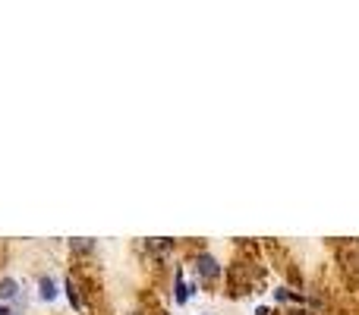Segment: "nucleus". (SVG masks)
<instances>
[{
	"instance_id": "nucleus-1",
	"label": "nucleus",
	"mask_w": 359,
	"mask_h": 315,
	"mask_svg": "<svg viewBox=\"0 0 359 315\" xmlns=\"http://www.w3.org/2000/svg\"><path fill=\"white\" fill-rule=\"evenodd\" d=\"M192 272H196V278L202 281L205 287H215L217 281H221V262H217L215 253H196Z\"/></svg>"
},
{
	"instance_id": "nucleus-2",
	"label": "nucleus",
	"mask_w": 359,
	"mask_h": 315,
	"mask_svg": "<svg viewBox=\"0 0 359 315\" xmlns=\"http://www.w3.org/2000/svg\"><path fill=\"white\" fill-rule=\"evenodd\" d=\"M192 293H196V287L186 284L183 268H177V278H174V300H177V306H186V303H189Z\"/></svg>"
},
{
	"instance_id": "nucleus-3",
	"label": "nucleus",
	"mask_w": 359,
	"mask_h": 315,
	"mask_svg": "<svg viewBox=\"0 0 359 315\" xmlns=\"http://www.w3.org/2000/svg\"><path fill=\"white\" fill-rule=\"evenodd\" d=\"M10 300H22V287L16 278H4L0 281V303L10 306Z\"/></svg>"
},
{
	"instance_id": "nucleus-4",
	"label": "nucleus",
	"mask_w": 359,
	"mask_h": 315,
	"mask_svg": "<svg viewBox=\"0 0 359 315\" xmlns=\"http://www.w3.org/2000/svg\"><path fill=\"white\" fill-rule=\"evenodd\" d=\"M38 297H41L44 303H54L57 300V281L50 278V274H38Z\"/></svg>"
},
{
	"instance_id": "nucleus-5",
	"label": "nucleus",
	"mask_w": 359,
	"mask_h": 315,
	"mask_svg": "<svg viewBox=\"0 0 359 315\" xmlns=\"http://www.w3.org/2000/svg\"><path fill=\"white\" fill-rule=\"evenodd\" d=\"M63 290H67V300H69V306H73L76 312L86 309V303H82V297H79V287H76V281H73V274H67V278H63Z\"/></svg>"
},
{
	"instance_id": "nucleus-6",
	"label": "nucleus",
	"mask_w": 359,
	"mask_h": 315,
	"mask_svg": "<svg viewBox=\"0 0 359 315\" xmlns=\"http://www.w3.org/2000/svg\"><path fill=\"white\" fill-rule=\"evenodd\" d=\"M69 249H73V253H92V249H95V240H82V236H73V240H69Z\"/></svg>"
},
{
	"instance_id": "nucleus-7",
	"label": "nucleus",
	"mask_w": 359,
	"mask_h": 315,
	"mask_svg": "<svg viewBox=\"0 0 359 315\" xmlns=\"http://www.w3.org/2000/svg\"><path fill=\"white\" fill-rule=\"evenodd\" d=\"M274 300H280V303H287V300H299V297L290 290V287H278V290H274Z\"/></svg>"
},
{
	"instance_id": "nucleus-8",
	"label": "nucleus",
	"mask_w": 359,
	"mask_h": 315,
	"mask_svg": "<svg viewBox=\"0 0 359 315\" xmlns=\"http://www.w3.org/2000/svg\"><path fill=\"white\" fill-rule=\"evenodd\" d=\"M255 315H271V306H259V309H255Z\"/></svg>"
},
{
	"instance_id": "nucleus-9",
	"label": "nucleus",
	"mask_w": 359,
	"mask_h": 315,
	"mask_svg": "<svg viewBox=\"0 0 359 315\" xmlns=\"http://www.w3.org/2000/svg\"><path fill=\"white\" fill-rule=\"evenodd\" d=\"M0 315H13V306H4V303H0Z\"/></svg>"
},
{
	"instance_id": "nucleus-10",
	"label": "nucleus",
	"mask_w": 359,
	"mask_h": 315,
	"mask_svg": "<svg viewBox=\"0 0 359 315\" xmlns=\"http://www.w3.org/2000/svg\"><path fill=\"white\" fill-rule=\"evenodd\" d=\"M198 315H211V312H198Z\"/></svg>"
}]
</instances>
